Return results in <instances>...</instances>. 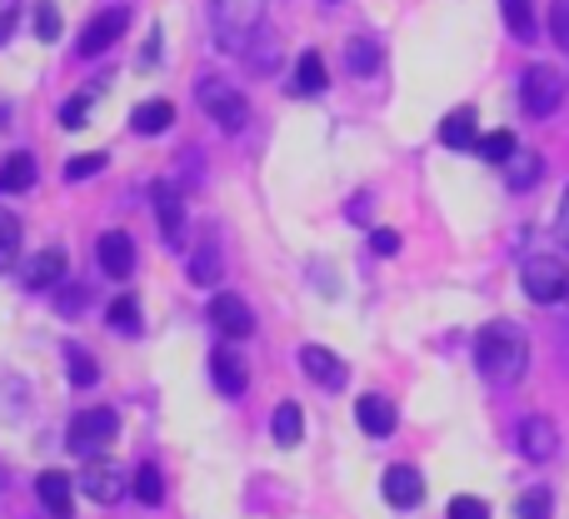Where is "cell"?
<instances>
[{"label":"cell","instance_id":"1","mask_svg":"<svg viewBox=\"0 0 569 519\" xmlns=\"http://www.w3.org/2000/svg\"><path fill=\"white\" fill-rule=\"evenodd\" d=\"M475 365L480 375L495 385V390H515L530 370V340L515 320H495L475 335Z\"/></svg>","mask_w":569,"mask_h":519},{"label":"cell","instance_id":"2","mask_svg":"<svg viewBox=\"0 0 569 519\" xmlns=\"http://www.w3.org/2000/svg\"><path fill=\"white\" fill-rule=\"evenodd\" d=\"M266 6L270 0H210V26H216L220 46L246 50L266 26Z\"/></svg>","mask_w":569,"mask_h":519},{"label":"cell","instance_id":"3","mask_svg":"<svg viewBox=\"0 0 569 519\" xmlns=\"http://www.w3.org/2000/svg\"><path fill=\"white\" fill-rule=\"evenodd\" d=\"M116 435H120V420H116V410H80L76 420H70V435H66V445L76 455H86V460H100V455L116 445Z\"/></svg>","mask_w":569,"mask_h":519},{"label":"cell","instance_id":"4","mask_svg":"<svg viewBox=\"0 0 569 519\" xmlns=\"http://www.w3.org/2000/svg\"><path fill=\"white\" fill-rule=\"evenodd\" d=\"M520 285L535 305H560V300H569V265L560 256H530Z\"/></svg>","mask_w":569,"mask_h":519},{"label":"cell","instance_id":"5","mask_svg":"<svg viewBox=\"0 0 569 519\" xmlns=\"http://www.w3.org/2000/svg\"><path fill=\"white\" fill-rule=\"evenodd\" d=\"M560 100H565V76L555 66H530L520 76V106H525V116L550 120L555 110H560Z\"/></svg>","mask_w":569,"mask_h":519},{"label":"cell","instance_id":"6","mask_svg":"<svg viewBox=\"0 0 569 519\" xmlns=\"http://www.w3.org/2000/svg\"><path fill=\"white\" fill-rule=\"evenodd\" d=\"M200 110H206L220 130H230V136L246 130V120H250V100L240 96L230 80H206V86H200Z\"/></svg>","mask_w":569,"mask_h":519},{"label":"cell","instance_id":"7","mask_svg":"<svg viewBox=\"0 0 569 519\" xmlns=\"http://www.w3.org/2000/svg\"><path fill=\"white\" fill-rule=\"evenodd\" d=\"M126 26H130V10H126V6H110V10H100V16L90 20L86 30H80L76 50H80V56H90V60H96V56H106V50L116 46L120 36H126Z\"/></svg>","mask_w":569,"mask_h":519},{"label":"cell","instance_id":"8","mask_svg":"<svg viewBox=\"0 0 569 519\" xmlns=\"http://www.w3.org/2000/svg\"><path fill=\"white\" fill-rule=\"evenodd\" d=\"M210 325H216L226 340H246V335H256V310H250L240 295H216L210 300Z\"/></svg>","mask_w":569,"mask_h":519},{"label":"cell","instance_id":"9","mask_svg":"<svg viewBox=\"0 0 569 519\" xmlns=\"http://www.w3.org/2000/svg\"><path fill=\"white\" fill-rule=\"evenodd\" d=\"M76 485H80V495L96 500V505H116L120 495H126V475H120L116 465H106V460H90L86 470L76 475Z\"/></svg>","mask_w":569,"mask_h":519},{"label":"cell","instance_id":"10","mask_svg":"<svg viewBox=\"0 0 569 519\" xmlns=\"http://www.w3.org/2000/svg\"><path fill=\"white\" fill-rule=\"evenodd\" d=\"M555 450H560V430H555L550 415H530V420H520V455L535 465L555 460Z\"/></svg>","mask_w":569,"mask_h":519},{"label":"cell","instance_id":"11","mask_svg":"<svg viewBox=\"0 0 569 519\" xmlns=\"http://www.w3.org/2000/svg\"><path fill=\"white\" fill-rule=\"evenodd\" d=\"M210 380H216V390L226 395V400H240L246 385H250V370L230 345H220V350H210Z\"/></svg>","mask_w":569,"mask_h":519},{"label":"cell","instance_id":"12","mask_svg":"<svg viewBox=\"0 0 569 519\" xmlns=\"http://www.w3.org/2000/svg\"><path fill=\"white\" fill-rule=\"evenodd\" d=\"M380 490H385V500H390L395 510H415V505L425 500V480H420L415 465H390L385 480H380Z\"/></svg>","mask_w":569,"mask_h":519},{"label":"cell","instance_id":"13","mask_svg":"<svg viewBox=\"0 0 569 519\" xmlns=\"http://www.w3.org/2000/svg\"><path fill=\"white\" fill-rule=\"evenodd\" d=\"M300 370L310 375L315 385H325V390H340V385L350 380L345 360L335 350H325V345H305V350H300Z\"/></svg>","mask_w":569,"mask_h":519},{"label":"cell","instance_id":"14","mask_svg":"<svg viewBox=\"0 0 569 519\" xmlns=\"http://www.w3.org/2000/svg\"><path fill=\"white\" fill-rule=\"evenodd\" d=\"M66 275H70L66 250H40V256H30L20 265V285H26V290H50V285H60Z\"/></svg>","mask_w":569,"mask_h":519},{"label":"cell","instance_id":"15","mask_svg":"<svg viewBox=\"0 0 569 519\" xmlns=\"http://www.w3.org/2000/svg\"><path fill=\"white\" fill-rule=\"evenodd\" d=\"M100 256V270L116 275V280H126V275H136V240L126 236V230H106L96 246Z\"/></svg>","mask_w":569,"mask_h":519},{"label":"cell","instance_id":"16","mask_svg":"<svg viewBox=\"0 0 569 519\" xmlns=\"http://www.w3.org/2000/svg\"><path fill=\"white\" fill-rule=\"evenodd\" d=\"M355 420H360V430L370 435V440H385V435H395L400 415H395V405L385 400V395H360V400H355Z\"/></svg>","mask_w":569,"mask_h":519},{"label":"cell","instance_id":"17","mask_svg":"<svg viewBox=\"0 0 569 519\" xmlns=\"http://www.w3.org/2000/svg\"><path fill=\"white\" fill-rule=\"evenodd\" d=\"M36 495L50 515H70V505H76V480L60 470H46V475H36Z\"/></svg>","mask_w":569,"mask_h":519},{"label":"cell","instance_id":"18","mask_svg":"<svg viewBox=\"0 0 569 519\" xmlns=\"http://www.w3.org/2000/svg\"><path fill=\"white\" fill-rule=\"evenodd\" d=\"M156 216H160V236H166V246H180V236H186V206H180V196L170 186H156Z\"/></svg>","mask_w":569,"mask_h":519},{"label":"cell","instance_id":"19","mask_svg":"<svg viewBox=\"0 0 569 519\" xmlns=\"http://www.w3.org/2000/svg\"><path fill=\"white\" fill-rule=\"evenodd\" d=\"M440 140L450 150H475V140H480V130H475V110L470 106L450 110V116L440 120Z\"/></svg>","mask_w":569,"mask_h":519},{"label":"cell","instance_id":"20","mask_svg":"<svg viewBox=\"0 0 569 519\" xmlns=\"http://www.w3.org/2000/svg\"><path fill=\"white\" fill-rule=\"evenodd\" d=\"M325 86H330V76H325L320 50H305V56L295 60V80H290V90H295V96H320Z\"/></svg>","mask_w":569,"mask_h":519},{"label":"cell","instance_id":"21","mask_svg":"<svg viewBox=\"0 0 569 519\" xmlns=\"http://www.w3.org/2000/svg\"><path fill=\"white\" fill-rule=\"evenodd\" d=\"M270 435H276V445L280 450H295L300 445V435H305V415H300V405H276V415H270Z\"/></svg>","mask_w":569,"mask_h":519},{"label":"cell","instance_id":"22","mask_svg":"<svg viewBox=\"0 0 569 519\" xmlns=\"http://www.w3.org/2000/svg\"><path fill=\"white\" fill-rule=\"evenodd\" d=\"M170 120H176L170 100H146V106H136V116H130V130H136V136H160V130H170Z\"/></svg>","mask_w":569,"mask_h":519},{"label":"cell","instance_id":"23","mask_svg":"<svg viewBox=\"0 0 569 519\" xmlns=\"http://www.w3.org/2000/svg\"><path fill=\"white\" fill-rule=\"evenodd\" d=\"M30 186H36V156H26V150L6 156V166H0V190H30Z\"/></svg>","mask_w":569,"mask_h":519},{"label":"cell","instance_id":"24","mask_svg":"<svg viewBox=\"0 0 569 519\" xmlns=\"http://www.w3.org/2000/svg\"><path fill=\"white\" fill-rule=\"evenodd\" d=\"M505 170H510V190H530L535 180L545 176V160L535 156V150H515V156L505 160Z\"/></svg>","mask_w":569,"mask_h":519},{"label":"cell","instance_id":"25","mask_svg":"<svg viewBox=\"0 0 569 519\" xmlns=\"http://www.w3.org/2000/svg\"><path fill=\"white\" fill-rule=\"evenodd\" d=\"M345 60H350L355 76H375V70H380V46H375V36H355Z\"/></svg>","mask_w":569,"mask_h":519},{"label":"cell","instance_id":"26","mask_svg":"<svg viewBox=\"0 0 569 519\" xmlns=\"http://www.w3.org/2000/svg\"><path fill=\"white\" fill-rule=\"evenodd\" d=\"M130 490H136V500H140V505H150V510H156V505L166 500V480H160L156 465H140L136 480H130Z\"/></svg>","mask_w":569,"mask_h":519},{"label":"cell","instance_id":"27","mask_svg":"<svg viewBox=\"0 0 569 519\" xmlns=\"http://www.w3.org/2000/svg\"><path fill=\"white\" fill-rule=\"evenodd\" d=\"M16 260H20V220L10 210H0V275L16 270Z\"/></svg>","mask_w":569,"mask_h":519},{"label":"cell","instance_id":"28","mask_svg":"<svg viewBox=\"0 0 569 519\" xmlns=\"http://www.w3.org/2000/svg\"><path fill=\"white\" fill-rule=\"evenodd\" d=\"M505 26L515 30L520 40H535V0H500Z\"/></svg>","mask_w":569,"mask_h":519},{"label":"cell","instance_id":"29","mask_svg":"<svg viewBox=\"0 0 569 519\" xmlns=\"http://www.w3.org/2000/svg\"><path fill=\"white\" fill-rule=\"evenodd\" d=\"M475 150H480V156L490 160V166H505V160H510L520 146H515V136H510V130H490V136H480V140H475Z\"/></svg>","mask_w":569,"mask_h":519},{"label":"cell","instance_id":"30","mask_svg":"<svg viewBox=\"0 0 569 519\" xmlns=\"http://www.w3.org/2000/svg\"><path fill=\"white\" fill-rule=\"evenodd\" d=\"M30 30H36V40L56 46V40H60V10L50 6V0H36V16H30Z\"/></svg>","mask_w":569,"mask_h":519},{"label":"cell","instance_id":"31","mask_svg":"<svg viewBox=\"0 0 569 519\" xmlns=\"http://www.w3.org/2000/svg\"><path fill=\"white\" fill-rule=\"evenodd\" d=\"M106 320H110V330H120V335H140V300H116L106 310Z\"/></svg>","mask_w":569,"mask_h":519},{"label":"cell","instance_id":"32","mask_svg":"<svg viewBox=\"0 0 569 519\" xmlns=\"http://www.w3.org/2000/svg\"><path fill=\"white\" fill-rule=\"evenodd\" d=\"M550 510H555L550 490H525L520 505H515V519H550Z\"/></svg>","mask_w":569,"mask_h":519},{"label":"cell","instance_id":"33","mask_svg":"<svg viewBox=\"0 0 569 519\" xmlns=\"http://www.w3.org/2000/svg\"><path fill=\"white\" fill-rule=\"evenodd\" d=\"M66 375H70V385H80V390H86V385H96V380H100V365L90 360V350H70Z\"/></svg>","mask_w":569,"mask_h":519},{"label":"cell","instance_id":"34","mask_svg":"<svg viewBox=\"0 0 569 519\" xmlns=\"http://www.w3.org/2000/svg\"><path fill=\"white\" fill-rule=\"evenodd\" d=\"M190 280L196 285H216L220 280V250L206 246L200 256H190Z\"/></svg>","mask_w":569,"mask_h":519},{"label":"cell","instance_id":"35","mask_svg":"<svg viewBox=\"0 0 569 519\" xmlns=\"http://www.w3.org/2000/svg\"><path fill=\"white\" fill-rule=\"evenodd\" d=\"M100 170H106V156H100V150H90V156L70 160V166H66V180L76 186V180H90V176H100Z\"/></svg>","mask_w":569,"mask_h":519},{"label":"cell","instance_id":"36","mask_svg":"<svg viewBox=\"0 0 569 519\" xmlns=\"http://www.w3.org/2000/svg\"><path fill=\"white\" fill-rule=\"evenodd\" d=\"M550 40L560 50H569V0H555L550 6Z\"/></svg>","mask_w":569,"mask_h":519},{"label":"cell","instance_id":"37","mask_svg":"<svg viewBox=\"0 0 569 519\" xmlns=\"http://www.w3.org/2000/svg\"><path fill=\"white\" fill-rule=\"evenodd\" d=\"M450 519H490V505L475 500V495H455V500H450Z\"/></svg>","mask_w":569,"mask_h":519},{"label":"cell","instance_id":"38","mask_svg":"<svg viewBox=\"0 0 569 519\" xmlns=\"http://www.w3.org/2000/svg\"><path fill=\"white\" fill-rule=\"evenodd\" d=\"M56 305H60V315H76V310H86V305H90V285H66Z\"/></svg>","mask_w":569,"mask_h":519},{"label":"cell","instance_id":"39","mask_svg":"<svg viewBox=\"0 0 569 519\" xmlns=\"http://www.w3.org/2000/svg\"><path fill=\"white\" fill-rule=\"evenodd\" d=\"M86 110H90V96L66 100V106H60V126H66V130H80V126H86Z\"/></svg>","mask_w":569,"mask_h":519},{"label":"cell","instance_id":"40","mask_svg":"<svg viewBox=\"0 0 569 519\" xmlns=\"http://www.w3.org/2000/svg\"><path fill=\"white\" fill-rule=\"evenodd\" d=\"M16 16H20V0H0V46H6L10 30H16Z\"/></svg>","mask_w":569,"mask_h":519},{"label":"cell","instance_id":"41","mask_svg":"<svg viewBox=\"0 0 569 519\" xmlns=\"http://www.w3.org/2000/svg\"><path fill=\"white\" fill-rule=\"evenodd\" d=\"M370 250H375V256H395V250H400V236H395V230H375Z\"/></svg>","mask_w":569,"mask_h":519},{"label":"cell","instance_id":"42","mask_svg":"<svg viewBox=\"0 0 569 519\" xmlns=\"http://www.w3.org/2000/svg\"><path fill=\"white\" fill-rule=\"evenodd\" d=\"M555 240L569 250V186H565V200H560V210H555Z\"/></svg>","mask_w":569,"mask_h":519}]
</instances>
